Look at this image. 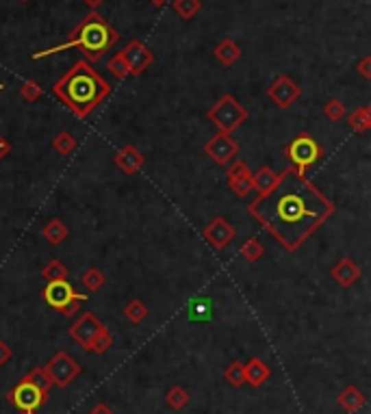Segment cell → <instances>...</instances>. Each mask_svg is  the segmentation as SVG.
Returning a JSON list of instances; mask_svg holds the SVG:
<instances>
[{
  "label": "cell",
  "mask_w": 371,
  "mask_h": 414,
  "mask_svg": "<svg viewBox=\"0 0 371 414\" xmlns=\"http://www.w3.org/2000/svg\"><path fill=\"white\" fill-rule=\"evenodd\" d=\"M248 210L285 252H296L335 215V204L304 173L287 167L274 189L252 199Z\"/></svg>",
  "instance_id": "obj_1"
},
{
  "label": "cell",
  "mask_w": 371,
  "mask_h": 414,
  "mask_svg": "<svg viewBox=\"0 0 371 414\" xmlns=\"http://www.w3.org/2000/svg\"><path fill=\"white\" fill-rule=\"evenodd\" d=\"M52 93L68 106V109L78 117L85 119L91 111L109 96L111 87L104 78L94 70L89 61H76L63 78L52 85Z\"/></svg>",
  "instance_id": "obj_2"
},
{
  "label": "cell",
  "mask_w": 371,
  "mask_h": 414,
  "mask_svg": "<svg viewBox=\"0 0 371 414\" xmlns=\"http://www.w3.org/2000/svg\"><path fill=\"white\" fill-rule=\"evenodd\" d=\"M117 42H120V33H117L113 26L104 20L100 13L91 11L87 18L72 31L68 42H63L59 46H52L48 50L35 52L33 59H42L57 55V52H65L70 48H81L85 52V61H100L104 57V52H109Z\"/></svg>",
  "instance_id": "obj_3"
},
{
  "label": "cell",
  "mask_w": 371,
  "mask_h": 414,
  "mask_svg": "<svg viewBox=\"0 0 371 414\" xmlns=\"http://www.w3.org/2000/svg\"><path fill=\"white\" fill-rule=\"evenodd\" d=\"M208 122L213 124L219 132H226V135H232L237 128H241L248 122V111L239 104L232 93H224V96L211 106L208 113Z\"/></svg>",
  "instance_id": "obj_4"
},
{
  "label": "cell",
  "mask_w": 371,
  "mask_h": 414,
  "mask_svg": "<svg viewBox=\"0 0 371 414\" xmlns=\"http://www.w3.org/2000/svg\"><path fill=\"white\" fill-rule=\"evenodd\" d=\"M46 389H48V378L42 371H33L29 378L22 380L20 386L11 391L9 399L13 406L24 410L26 414H31L35 408H39L46 399Z\"/></svg>",
  "instance_id": "obj_5"
},
{
  "label": "cell",
  "mask_w": 371,
  "mask_h": 414,
  "mask_svg": "<svg viewBox=\"0 0 371 414\" xmlns=\"http://www.w3.org/2000/svg\"><path fill=\"white\" fill-rule=\"evenodd\" d=\"M285 154L289 156V161L294 163L291 167H296L300 173H307V169L313 167L322 158L324 150L313 135H309V132H300V135H296L287 143Z\"/></svg>",
  "instance_id": "obj_6"
},
{
  "label": "cell",
  "mask_w": 371,
  "mask_h": 414,
  "mask_svg": "<svg viewBox=\"0 0 371 414\" xmlns=\"http://www.w3.org/2000/svg\"><path fill=\"white\" fill-rule=\"evenodd\" d=\"M44 300L48 302V306H52V308L61 310L63 317H74L78 313V308H81V304L87 300V295L76 293L68 280H57V282L46 284Z\"/></svg>",
  "instance_id": "obj_7"
},
{
  "label": "cell",
  "mask_w": 371,
  "mask_h": 414,
  "mask_svg": "<svg viewBox=\"0 0 371 414\" xmlns=\"http://www.w3.org/2000/svg\"><path fill=\"white\" fill-rule=\"evenodd\" d=\"M204 152L215 165L226 167L232 161H237V156H239V143L232 139V135L215 132V135L204 143Z\"/></svg>",
  "instance_id": "obj_8"
},
{
  "label": "cell",
  "mask_w": 371,
  "mask_h": 414,
  "mask_svg": "<svg viewBox=\"0 0 371 414\" xmlns=\"http://www.w3.org/2000/svg\"><path fill=\"white\" fill-rule=\"evenodd\" d=\"M120 55H122L126 68H128V76H139L154 63L152 50L145 46L143 42H139V39H132V42L120 52Z\"/></svg>",
  "instance_id": "obj_9"
},
{
  "label": "cell",
  "mask_w": 371,
  "mask_h": 414,
  "mask_svg": "<svg viewBox=\"0 0 371 414\" xmlns=\"http://www.w3.org/2000/svg\"><path fill=\"white\" fill-rule=\"evenodd\" d=\"M102 321L94 315V313H85L78 321L70 328V337L83 347V350H91V343H94V339L100 334L102 330Z\"/></svg>",
  "instance_id": "obj_10"
},
{
  "label": "cell",
  "mask_w": 371,
  "mask_h": 414,
  "mask_svg": "<svg viewBox=\"0 0 371 414\" xmlns=\"http://www.w3.org/2000/svg\"><path fill=\"white\" fill-rule=\"evenodd\" d=\"M300 93L302 89L298 87V83H294L285 74L278 76L267 89V96L276 102V106H280V109H289V106L300 98Z\"/></svg>",
  "instance_id": "obj_11"
},
{
  "label": "cell",
  "mask_w": 371,
  "mask_h": 414,
  "mask_svg": "<svg viewBox=\"0 0 371 414\" xmlns=\"http://www.w3.org/2000/svg\"><path fill=\"white\" fill-rule=\"evenodd\" d=\"M202 234L206 239V243L213 249H224V247H228L232 243V239L237 236V230L228 223L226 217H215L213 221L206 226Z\"/></svg>",
  "instance_id": "obj_12"
},
{
  "label": "cell",
  "mask_w": 371,
  "mask_h": 414,
  "mask_svg": "<svg viewBox=\"0 0 371 414\" xmlns=\"http://www.w3.org/2000/svg\"><path fill=\"white\" fill-rule=\"evenodd\" d=\"M226 180L230 189L239 197H248L250 191H254V186H252V169L241 158L232 161V167L226 171Z\"/></svg>",
  "instance_id": "obj_13"
},
{
  "label": "cell",
  "mask_w": 371,
  "mask_h": 414,
  "mask_svg": "<svg viewBox=\"0 0 371 414\" xmlns=\"http://www.w3.org/2000/svg\"><path fill=\"white\" fill-rule=\"evenodd\" d=\"M46 371H48V376L52 378V382L59 384V386H65V384H70L74 380V376L78 373V365L68 354L61 352L59 356H55L50 360V365H48Z\"/></svg>",
  "instance_id": "obj_14"
},
{
  "label": "cell",
  "mask_w": 371,
  "mask_h": 414,
  "mask_svg": "<svg viewBox=\"0 0 371 414\" xmlns=\"http://www.w3.org/2000/svg\"><path fill=\"white\" fill-rule=\"evenodd\" d=\"M113 161H115V165L120 167L126 176H135V173L143 167V163H145V158H143V154L135 148V145H122L120 150L115 152V156H113Z\"/></svg>",
  "instance_id": "obj_15"
},
{
  "label": "cell",
  "mask_w": 371,
  "mask_h": 414,
  "mask_svg": "<svg viewBox=\"0 0 371 414\" xmlns=\"http://www.w3.org/2000/svg\"><path fill=\"white\" fill-rule=\"evenodd\" d=\"M330 276H333V280L339 284V287H343V289H350V287H354L356 282L361 280V276H363V271H361V267L356 265L352 258H341L333 269H330Z\"/></svg>",
  "instance_id": "obj_16"
},
{
  "label": "cell",
  "mask_w": 371,
  "mask_h": 414,
  "mask_svg": "<svg viewBox=\"0 0 371 414\" xmlns=\"http://www.w3.org/2000/svg\"><path fill=\"white\" fill-rule=\"evenodd\" d=\"M213 55L222 65H232L241 59V48H239V44H235L232 39H222V42L215 46Z\"/></svg>",
  "instance_id": "obj_17"
},
{
  "label": "cell",
  "mask_w": 371,
  "mask_h": 414,
  "mask_svg": "<svg viewBox=\"0 0 371 414\" xmlns=\"http://www.w3.org/2000/svg\"><path fill=\"white\" fill-rule=\"evenodd\" d=\"M278 182V173H274L267 165H263L259 171H252V186L254 191H259V195L270 193Z\"/></svg>",
  "instance_id": "obj_18"
},
{
  "label": "cell",
  "mask_w": 371,
  "mask_h": 414,
  "mask_svg": "<svg viewBox=\"0 0 371 414\" xmlns=\"http://www.w3.org/2000/svg\"><path fill=\"white\" fill-rule=\"evenodd\" d=\"M42 234H44V239L50 243V245H61L65 239H68V226H65L59 217H55V219H50L46 226H44V230H42Z\"/></svg>",
  "instance_id": "obj_19"
},
{
  "label": "cell",
  "mask_w": 371,
  "mask_h": 414,
  "mask_svg": "<svg viewBox=\"0 0 371 414\" xmlns=\"http://www.w3.org/2000/svg\"><path fill=\"white\" fill-rule=\"evenodd\" d=\"M350 128L356 132V135H365V132L371 128V106H361V109H354V113L346 115Z\"/></svg>",
  "instance_id": "obj_20"
},
{
  "label": "cell",
  "mask_w": 371,
  "mask_h": 414,
  "mask_svg": "<svg viewBox=\"0 0 371 414\" xmlns=\"http://www.w3.org/2000/svg\"><path fill=\"white\" fill-rule=\"evenodd\" d=\"M81 284H83L85 293H98V291H102L104 284H107V278H104V273L100 269H96V267H89V269L83 271V276H81Z\"/></svg>",
  "instance_id": "obj_21"
},
{
  "label": "cell",
  "mask_w": 371,
  "mask_h": 414,
  "mask_svg": "<svg viewBox=\"0 0 371 414\" xmlns=\"http://www.w3.org/2000/svg\"><path fill=\"white\" fill-rule=\"evenodd\" d=\"M267 376H270V369L265 367L259 358H254V360H252V363L243 369V380H250L252 386H261L265 380H267Z\"/></svg>",
  "instance_id": "obj_22"
},
{
  "label": "cell",
  "mask_w": 371,
  "mask_h": 414,
  "mask_svg": "<svg viewBox=\"0 0 371 414\" xmlns=\"http://www.w3.org/2000/svg\"><path fill=\"white\" fill-rule=\"evenodd\" d=\"M52 150L59 152L61 156H70L74 150H76V139L70 130H61L55 135V139H52Z\"/></svg>",
  "instance_id": "obj_23"
},
{
  "label": "cell",
  "mask_w": 371,
  "mask_h": 414,
  "mask_svg": "<svg viewBox=\"0 0 371 414\" xmlns=\"http://www.w3.org/2000/svg\"><path fill=\"white\" fill-rule=\"evenodd\" d=\"M171 7H174V13L182 20H191L202 9V3L200 0H171Z\"/></svg>",
  "instance_id": "obj_24"
},
{
  "label": "cell",
  "mask_w": 371,
  "mask_h": 414,
  "mask_svg": "<svg viewBox=\"0 0 371 414\" xmlns=\"http://www.w3.org/2000/svg\"><path fill=\"white\" fill-rule=\"evenodd\" d=\"M42 278L46 282H57V280H68V267H65L61 260L52 258L48 260V265L42 269Z\"/></svg>",
  "instance_id": "obj_25"
},
{
  "label": "cell",
  "mask_w": 371,
  "mask_h": 414,
  "mask_svg": "<svg viewBox=\"0 0 371 414\" xmlns=\"http://www.w3.org/2000/svg\"><path fill=\"white\" fill-rule=\"evenodd\" d=\"M263 254H265V247L261 245L259 239H248V241L239 247V256H241L243 260H250V263L261 260Z\"/></svg>",
  "instance_id": "obj_26"
},
{
  "label": "cell",
  "mask_w": 371,
  "mask_h": 414,
  "mask_svg": "<svg viewBox=\"0 0 371 414\" xmlns=\"http://www.w3.org/2000/svg\"><path fill=\"white\" fill-rule=\"evenodd\" d=\"M124 317L128 319L130 324H141L145 317H148V308L141 300H130L124 306Z\"/></svg>",
  "instance_id": "obj_27"
},
{
  "label": "cell",
  "mask_w": 371,
  "mask_h": 414,
  "mask_svg": "<svg viewBox=\"0 0 371 414\" xmlns=\"http://www.w3.org/2000/svg\"><path fill=\"white\" fill-rule=\"evenodd\" d=\"M211 304L206 300H191L189 304V321H208Z\"/></svg>",
  "instance_id": "obj_28"
},
{
  "label": "cell",
  "mask_w": 371,
  "mask_h": 414,
  "mask_svg": "<svg viewBox=\"0 0 371 414\" xmlns=\"http://www.w3.org/2000/svg\"><path fill=\"white\" fill-rule=\"evenodd\" d=\"M324 115L330 119V122H341V119H346L348 109H346V104H343L341 100H330L324 106Z\"/></svg>",
  "instance_id": "obj_29"
},
{
  "label": "cell",
  "mask_w": 371,
  "mask_h": 414,
  "mask_svg": "<svg viewBox=\"0 0 371 414\" xmlns=\"http://www.w3.org/2000/svg\"><path fill=\"white\" fill-rule=\"evenodd\" d=\"M107 70H109L115 78H120V81L128 78V68H126V63H124V59H122L120 52H117V55H113V57L107 61Z\"/></svg>",
  "instance_id": "obj_30"
},
{
  "label": "cell",
  "mask_w": 371,
  "mask_h": 414,
  "mask_svg": "<svg viewBox=\"0 0 371 414\" xmlns=\"http://www.w3.org/2000/svg\"><path fill=\"white\" fill-rule=\"evenodd\" d=\"M20 96L26 102H35V100L42 98V87H39L35 81H24L22 87H20Z\"/></svg>",
  "instance_id": "obj_31"
},
{
  "label": "cell",
  "mask_w": 371,
  "mask_h": 414,
  "mask_svg": "<svg viewBox=\"0 0 371 414\" xmlns=\"http://www.w3.org/2000/svg\"><path fill=\"white\" fill-rule=\"evenodd\" d=\"M111 343H113L111 334L107 332V328H102V330H100V334H98V337L94 339V343H91V350H96L98 354H102V352H107V350H109Z\"/></svg>",
  "instance_id": "obj_32"
},
{
  "label": "cell",
  "mask_w": 371,
  "mask_h": 414,
  "mask_svg": "<svg viewBox=\"0 0 371 414\" xmlns=\"http://www.w3.org/2000/svg\"><path fill=\"white\" fill-rule=\"evenodd\" d=\"M341 404L346 406L348 410H354V408H359L363 404V397L356 393L354 389H350V391H346L341 395Z\"/></svg>",
  "instance_id": "obj_33"
},
{
  "label": "cell",
  "mask_w": 371,
  "mask_h": 414,
  "mask_svg": "<svg viewBox=\"0 0 371 414\" xmlns=\"http://www.w3.org/2000/svg\"><path fill=\"white\" fill-rule=\"evenodd\" d=\"M226 378H228L230 384L241 386V384H243V367H241L239 363H235V365L226 371Z\"/></svg>",
  "instance_id": "obj_34"
},
{
  "label": "cell",
  "mask_w": 371,
  "mask_h": 414,
  "mask_svg": "<svg viewBox=\"0 0 371 414\" xmlns=\"http://www.w3.org/2000/svg\"><path fill=\"white\" fill-rule=\"evenodd\" d=\"M167 399H169V406H174V408H182V406H187V393L180 391V389L169 391Z\"/></svg>",
  "instance_id": "obj_35"
},
{
  "label": "cell",
  "mask_w": 371,
  "mask_h": 414,
  "mask_svg": "<svg viewBox=\"0 0 371 414\" xmlns=\"http://www.w3.org/2000/svg\"><path fill=\"white\" fill-rule=\"evenodd\" d=\"M359 70L365 78H371V57H365L361 63H359Z\"/></svg>",
  "instance_id": "obj_36"
},
{
  "label": "cell",
  "mask_w": 371,
  "mask_h": 414,
  "mask_svg": "<svg viewBox=\"0 0 371 414\" xmlns=\"http://www.w3.org/2000/svg\"><path fill=\"white\" fill-rule=\"evenodd\" d=\"M9 358H11V350H9V345L0 341V365L7 363Z\"/></svg>",
  "instance_id": "obj_37"
},
{
  "label": "cell",
  "mask_w": 371,
  "mask_h": 414,
  "mask_svg": "<svg viewBox=\"0 0 371 414\" xmlns=\"http://www.w3.org/2000/svg\"><path fill=\"white\" fill-rule=\"evenodd\" d=\"M9 152H11V143H9V141H5V139H3V135H0V161H3V158H5Z\"/></svg>",
  "instance_id": "obj_38"
},
{
  "label": "cell",
  "mask_w": 371,
  "mask_h": 414,
  "mask_svg": "<svg viewBox=\"0 0 371 414\" xmlns=\"http://www.w3.org/2000/svg\"><path fill=\"white\" fill-rule=\"evenodd\" d=\"M83 3H85V5H87L89 9H94V11H96V9H98V7H100L102 3H104V0H83Z\"/></svg>",
  "instance_id": "obj_39"
},
{
  "label": "cell",
  "mask_w": 371,
  "mask_h": 414,
  "mask_svg": "<svg viewBox=\"0 0 371 414\" xmlns=\"http://www.w3.org/2000/svg\"><path fill=\"white\" fill-rule=\"evenodd\" d=\"M167 3H169V0H152V5H154V7H158V9H163Z\"/></svg>",
  "instance_id": "obj_40"
},
{
  "label": "cell",
  "mask_w": 371,
  "mask_h": 414,
  "mask_svg": "<svg viewBox=\"0 0 371 414\" xmlns=\"http://www.w3.org/2000/svg\"><path fill=\"white\" fill-rule=\"evenodd\" d=\"M91 414H111V412H109L107 408H104V406H98V408H96L94 412H91Z\"/></svg>",
  "instance_id": "obj_41"
},
{
  "label": "cell",
  "mask_w": 371,
  "mask_h": 414,
  "mask_svg": "<svg viewBox=\"0 0 371 414\" xmlns=\"http://www.w3.org/2000/svg\"><path fill=\"white\" fill-rule=\"evenodd\" d=\"M3 89H7V87H5V85H3V83H0V91H3Z\"/></svg>",
  "instance_id": "obj_42"
}]
</instances>
